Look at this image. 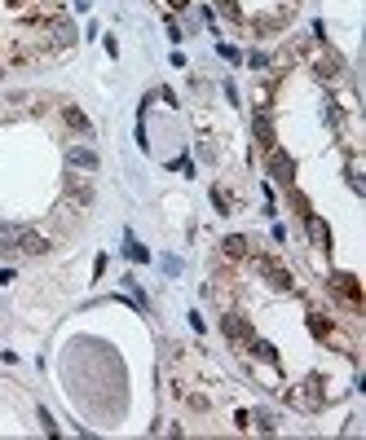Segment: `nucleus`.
<instances>
[{
    "label": "nucleus",
    "mask_w": 366,
    "mask_h": 440,
    "mask_svg": "<svg viewBox=\"0 0 366 440\" xmlns=\"http://www.w3.org/2000/svg\"><path fill=\"white\" fill-rule=\"evenodd\" d=\"M265 167H269V176H274L278 185H287V190H291V185H296V163H291V154H282L278 145H274V150H269Z\"/></svg>",
    "instance_id": "f257e3e1"
},
{
    "label": "nucleus",
    "mask_w": 366,
    "mask_h": 440,
    "mask_svg": "<svg viewBox=\"0 0 366 440\" xmlns=\"http://www.w3.org/2000/svg\"><path fill=\"white\" fill-rule=\"evenodd\" d=\"M256 269H260V278H269V286H278V291H291V286H296V282H291V273L278 265L274 256H260Z\"/></svg>",
    "instance_id": "f03ea898"
},
{
    "label": "nucleus",
    "mask_w": 366,
    "mask_h": 440,
    "mask_svg": "<svg viewBox=\"0 0 366 440\" xmlns=\"http://www.w3.org/2000/svg\"><path fill=\"white\" fill-rule=\"evenodd\" d=\"M331 291H336V295H344L353 308L362 304V286H358V278H353V273H331Z\"/></svg>",
    "instance_id": "7ed1b4c3"
},
{
    "label": "nucleus",
    "mask_w": 366,
    "mask_h": 440,
    "mask_svg": "<svg viewBox=\"0 0 366 440\" xmlns=\"http://www.w3.org/2000/svg\"><path fill=\"white\" fill-rule=\"evenodd\" d=\"M221 330H225V339H234V343H247V339H252V326H247L238 313H225V317H221Z\"/></svg>",
    "instance_id": "20e7f679"
},
{
    "label": "nucleus",
    "mask_w": 366,
    "mask_h": 440,
    "mask_svg": "<svg viewBox=\"0 0 366 440\" xmlns=\"http://www.w3.org/2000/svg\"><path fill=\"white\" fill-rule=\"evenodd\" d=\"M18 251H23V256H45V251H49V238L36 234V229H23V234H18Z\"/></svg>",
    "instance_id": "39448f33"
},
{
    "label": "nucleus",
    "mask_w": 366,
    "mask_h": 440,
    "mask_svg": "<svg viewBox=\"0 0 366 440\" xmlns=\"http://www.w3.org/2000/svg\"><path fill=\"white\" fill-rule=\"evenodd\" d=\"M67 159H71V167H84V172H98V167H102V159L89 150V145H76V150H71Z\"/></svg>",
    "instance_id": "423d86ee"
},
{
    "label": "nucleus",
    "mask_w": 366,
    "mask_h": 440,
    "mask_svg": "<svg viewBox=\"0 0 366 440\" xmlns=\"http://www.w3.org/2000/svg\"><path fill=\"white\" fill-rule=\"evenodd\" d=\"M62 119H67V123H71V128H76V132H84V137H89V132H93L89 114L80 110V106H62Z\"/></svg>",
    "instance_id": "0eeeda50"
},
{
    "label": "nucleus",
    "mask_w": 366,
    "mask_h": 440,
    "mask_svg": "<svg viewBox=\"0 0 366 440\" xmlns=\"http://www.w3.org/2000/svg\"><path fill=\"white\" fill-rule=\"evenodd\" d=\"M252 128H256V141L265 145V150H274V123H269V114H256Z\"/></svg>",
    "instance_id": "6e6552de"
},
{
    "label": "nucleus",
    "mask_w": 366,
    "mask_h": 440,
    "mask_svg": "<svg viewBox=\"0 0 366 440\" xmlns=\"http://www.w3.org/2000/svg\"><path fill=\"white\" fill-rule=\"evenodd\" d=\"M305 220H309V238H313L318 247H327V243H331V229H327V220H318L313 212H309Z\"/></svg>",
    "instance_id": "1a4fd4ad"
},
{
    "label": "nucleus",
    "mask_w": 366,
    "mask_h": 440,
    "mask_svg": "<svg viewBox=\"0 0 366 440\" xmlns=\"http://www.w3.org/2000/svg\"><path fill=\"white\" fill-rule=\"evenodd\" d=\"M124 256H128L133 265H141V260H150V251H146V247H141L133 234H124Z\"/></svg>",
    "instance_id": "9d476101"
},
{
    "label": "nucleus",
    "mask_w": 366,
    "mask_h": 440,
    "mask_svg": "<svg viewBox=\"0 0 366 440\" xmlns=\"http://www.w3.org/2000/svg\"><path fill=\"white\" fill-rule=\"evenodd\" d=\"M221 247H225V256H229V260H243V256H247V238H243V234H229Z\"/></svg>",
    "instance_id": "9b49d317"
},
{
    "label": "nucleus",
    "mask_w": 366,
    "mask_h": 440,
    "mask_svg": "<svg viewBox=\"0 0 366 440\" xmlns=\"http://www.w3.org/2000/svg\"><path fill=\"white\" fill-rule=\"evenodd\" d=\"M247 343H252V357H256V361H265V365H274V361H278L274 343H265V339H247Z\"/></svg>",
    "instance_id": "f8f14e48"
},
{
    "label": "nucleus",
    "mask_w": 366,
    "mask_h": 440,
    "mask_svg": "<svg viewBox=\"0 0 366 440\" xmlns=\"http://www.w3.org/2000/svg\"><path fill=\"white\" fill-rule=\"evenodd\" d=\"M18 234L23 225H0V251H18Z\"/></svg>",
    "instance_id": "ddd939ff"
},
{
    "label": "nucleus",
    "mask_w": 366,
    "mask_h": 440,
    "mask_svg": "<svg viewBox=\"0 0 366 440\" xmlns=\"http://www.w3.org/2000/svg\"><path fill=\"white\" fill-rule=\"evenodd\" d=\"M71 40H76V27H71L67 18H58L54 23V45H71Z\"/></svg>",
    "instance_id": "4468645a"
},
{
    "label": "nucleus",
    "mask_w": 366,
    "mask_h": 440,
    "mask_svg": "<svg viewBox=\"0 0 366 440\" xmlns=\"http://www.w3.org/2000/svg\"><path fill=\"white\" fill-rule=\"evenodd\" d=\"M309 330L318 334V339H331V321L322 317V313H313V317H309Z\"/></svg>",
    "instance_id": "2eb2a0df"
},
{
    "label": "nucleus",
    "mask_w": 366,
    "mask_h": 440,
    "mask_svg": "<svg viewBox=\"0 0 366 440\" xmlns=\"http://www.w3.org/2000/svg\"><path fill=\"white\" fill-rule=\"evenodd\" d=\"M216 9H221L229 23H243V9H238V0H216Z\"/></svg>",
    "instance_id": "dca6fc26"
},
{
    "label": "nucleus",
    "mask_w": 366,
    "mask_h": 440,
    "mask_svg": "<svg viewBox=\"0 0 366 440\" xmlns=\"http://www.w3.org/2000/svg\"><path fill=\"white\" fill-rule=\"evenodd\" d=\"M212 207H216V212H221V216H229V194L221 190V185H216V190H212Z\"/></svg>",
    "instance_id": "f3484780"
},
{
    "label": "nucleus",
    "mask_w": 366,
    "mask_h": 440,
    "mask_svg": "<svg viewBox=\"0 0 366 440\" xmlns=\"http://www.w3.org/2000/svg\"><path fill=\"white\" fill-rule=\"evenodd\" d=\"M291 207H296V212H300V216H309V198H305V194H300V190H296V185H291Z\"/></svg>",
    "instance_id": "a211bd4d"
},
{
    "label": "nucleus",
    "mask_w": 366,
    "mask_h": 440,
    "mask_svg": "<svg viewBox=\"0 0 366 440\" xmlns=\"http://www.w3.org/2000/svg\"><path fill=\"white\" fill-rule=\"evenodd\" d=\"M256 427H260V432H274L278 418H274V414H256Z\"/></svg>",
    "instance_id": "6ab92c4d"
},
{
    "label": "nucleus",
    "mask_w": 366,
    "mask_h": 440,
    "mask_svg": "<svg viewBox=\"0 0 366 440\" xmlns=\"http://www.w3.org/2000/svg\"><path fill=\"white\" fill-rule=\"evenodd\" d=\"M247 66H252V71H265L269 58H265V53H247Z\"/></svg>",
    "instance_id": "aec40b11"
},
{
    "label": "nucleus",
    "mask_w": 366,
    "mask_h": 440,
    "mask_svg": "<svg viewBox=\"0 0 366 440\" xmlns=\"http://www.w3.org/2000/svg\"><path fill=\"white\" fill-rule=\"evenodd\" d=\"M168 5H172V9H185V5H190V0H168Z\"/></svg>",
    "instance_id": "412c9836"
},
{
    "label": "nucleus",
    "mask_w": 366,
    "mask_h": 440,
    "mask_svg": "<svg viewBox=\"0 0 366 440\" xmlns=\"http://www.w3.org/2000/svg\"><path fill=\"white\" fill-rule=\"evenodd\" d=\"M0 119H5V101H0Z\"/></svg>",
    "instance_id": "4be33fe9"
}]
</instances>
